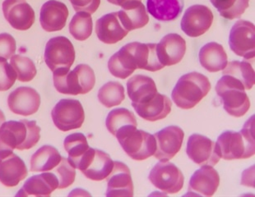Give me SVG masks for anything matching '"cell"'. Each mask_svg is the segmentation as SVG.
Masks as SVG:
<instances>
[{
  "label": "cell",
  "mask_w": 255,
  "mask_h": 197,
  "mask_svg": "<svg viewBox=\"0 0 255 197\" xmlns=\"http://www.w3.org/2000/svg\"><path fill=\"white\" fill-rule=\"evenodd\" d=\"M108 68L114 77L122 80L128 78L137 69L133 56L127 45L111 57L108 62Z\"/></svg>",
  "instance_id": "31"
},
{
  "label": "cell",
  "mask_w": 255,
  "mask_h": 197,
  "mask_svg": "<svg viewBox=\"0 0 255 197\" xmlns=\"http://www.w3.org/2000/svg\"><path fill=\"white\" fill-rule=\"evenodd\" d=\"M230 48L244 59H251L255 55V27L251 21L239 20L232 26L229 36Z\"/></svg>",
  "instance_id": "11"
},
{
  "label": "cell",
  "mask_w": 255,
  "mask_h": 197,
  "mask_svg": "<svg viewBox=\"0 0 255 197\" xmlns=\"http://www.w3.org/2000/svg\"><path fill=\"white\" fill-rule=\"evenodd\" d=\"M107 197H132L133 183L130 169L126 164L114 161L113 169L107 177Z\"/></svg>",
  "instance_id": "17"
},
{
  "label": "cell",
  "mask_w": 255,
  "mask_h": 197,
  "mask_svg": "<svg viewBox=\"0 0 255 197\" xmlns=\"http://www.w3.org/2000/svg\"><path fill=\"white\" fill-rule=\"evenodd\" d=\"M220 15L229 20L240 18L249 7L250 0H210Z\"/></svg>",
  "instance_id": "37"
},
{
  "label": "cell",
  "mask_w": 255,
  "mask_h": 197,
  "mask_svg": "<svg viewBox=\"0 0 255 197\" xmlns=\"http://www.w3.org/2000/svg\"><path fill=\"white\" fill-rule=\"evenodd\" d=\"M222 75H229L242 82L246 90L252 89L255 85V70L247 61H232L222 70Z\"/></svg>",
  "instance_id": "33"
},
{
  "label": "cell",
  "mask_w": 255,
  "mask_h": 197,
  "mask_svg": "<svg viewBox=\"0 0 255 197\" xmlns=\"http://www.w3.org/2000/svg\"><path fill=\"white\" fill-rule=\"evenodd\" d=\"M64 150L69 154V160L77 169L78 162L89 149L88 140L83 133H73L67 136L64 141Z\"/></svg>",
  "instance_id": "34"
},
{
  "label": "cell",
  "mask_w": 255,
  "mask_h": 197,
  "mask_svg": "<svg viewBox=\"0 0 255 197\" xmlns=\"http://www.w3.org/2000/svg\"><path fill=\"white\" fill-rule=\"evenodd\" d=\"M17 74L7 59L0 58V92H7L14 85Z\"/></svg>",
  "instance_id": "40"
},
{
  "label": "cell",
  "mask_w": 255,
  "mask_h": 197,
  "mask_svg": "<svg viewBox=\"0 0 255 197\" xmlns=\"http://www.w3.org/2000/svg\"><path fill=\"white\" fill-rule=\"evenodd\" d=\"M127 45L132 53L138 69H143L149 72H157L165 68L159 61L156 54V44L155 43L142 44L132 42L128 43Z\"/></svg>",
  "instance_id": "24"
},
{
  "label": "cell",
  "mask_w": 255,
  "mask_h": 197,
  "mask_svg": "<svg viewBox=\"0 0 255 197\" xmlns=\"http://www.w3.org/2000/svg\"><path fill=\"white\" fill-rule=\"evenodd\" d=\"M7 105L12 113L30 116L36 113L40 108V95L31 87H19L10 93L7 98Z\"/></svg>",
  "instance_id": "18"
},
{
  "label": "cell",
  "mask_w": 255,
  "mask_h": 197,
  "mask_svg": "<svg viewBox=\"0 0 255 197\" xmlns=\"http://www.w3.org/2000/svg\"><path fill=\"white\" fill-rule=\"evenodd\" d=\"M93 28L92 16L85 12H78L69 23V32L75 40L84 41L90 37Z\"/></svg>",
  "instance_id": "36"
},
{
  "label": "cell",
  "mask_w": 255,
  "mask_h": 197,
  "mask_svg": "<svg viewBox=\"0 0 255 197\" xmlns=\"http://www.w3.org/2000/svg\"><path fill=\"white\" fill-rule=\"evenodd\" d=\"M16 52V40L7 33L0 34V58L8 59Z\"/></svg>",
  "instance_id": "41"
},
{
  "label": "cell",
  "mask_w": 255,
  "mask_h": 197,
  "mask_svg": "<svg viewBox=\"0 0 255 197\" xmlns=\"http://www.w3.org/2000/svg\"><path fill=\"white\" fill-rule=\"evenodd\" d=\"M40 139L36 121L20 120L3 122L0 127V156L10 155L15 149L30 150Z\"/></svg>",
  "instance_id": "1"
},
{
  "label": "cell",
  "mask_w": 255,
  "mask_h": 197,
  "mask_svg": "<svg viewBox=\"0 0 255 197\" xmlns=\"http://www.w3.org/2000/svg\"><path fill=\"white\" fill-rule=\"evenodd\" d=\"M125 98V88L120 82H107L98 92V99L107 108L120 105Z\"/></svg>",
  "instance_id": "35"
},
{
  "label": "cell",
  "mask_w": 255,
  "mask_h": 197,
  "mask_svg": "<svg viewBox=\"0 0 255 197\" xmlns=\"http://www.w3.org/2000/svg\"><path fill=\"white\" fill-rule=\"evenodd\" d=\"M216 92L223 108L233 117H243L251 108V101L242 82L229 75H223L216 86Z\"/></svg>",
  "instance_id": "5"
},
{
  "label": "cell",
  "mask_w": 255,
  "mask_h": 197,
  "mask_svg": "<svg viewBox=\"0 0 255 197\" xmlns=\"http://www.w3.org/2000/svg\"><path fill=\"white\" fill-rule=\"evenodd\" d=\"M156 139V160L169 161L180 151L184 141V132L180 127L169 126L154 134Z\"/></svg>",
  "instance_id": "13"
},
{
  "label": "cell",
  "mask_w": 255,
  "mask_h": 197,
  "mask_svg": "<svg viewBox=\"0 0 255 197\" xmlns=\"http://www.w3.org/2000/svg\"><path fill=\"white\" fill-rule=\"evenodd\" d=\"M75 60V49L68 38H51L45 46V61L52 72L60 68L70 69Z\"/></svg>",
  "instance_id": "10"
},
{
  "label": "cell",
  "mask_w": 255,
  "mask_h": 197,
  "mask_svg": "<svg viewBox=\"0 0 255 197\" xmlns=\"http://www.w3.org/2000/svg\"><path fill=\"white\" fill-rule=\"evenodd\" d=\"M117 140L128 156L132 160H146L156 151V139L153 135L142 130H131L119 136Z\"/></svg>",
  "instance_id": "6"
},
{
  "label": "cell",
  "mask_w": 255,
  "mask_h": 197,
  "mask_svg": "<svg viewBox=\"0 0 255 197\" xmlns=\"http://www.w3.org/2000/svg\"><path fill=\"white\" fill-rule=\"evenodd\" d=\"M70 1H71V0H70Z\"/></svg>",
  "instance_id": "45"
},
{
  "label": "cell",
  "mask_w": 255,
  "mask_h": 197,
  "mask_svg": "<svg viewBox=\"0 0 255 197\" xmlns=\"http://www.w3.org/2000/svg\"><path fill=\"white\" fill-rule=\"evenodd\" d=\"M52 170L59 181L58 189L69 188L74 183L76 178L75 168L73 166L69 159L62 157L60 162Z\"/></svg>",
  "instance_id": "39"
},
{
  "label": "cell",
  "mask_w": 255,
  "mask_h": 197,
  "mask_svg": "<svg viewBox=\"0 0 255 197\" xmlns=\"http://www.w3.org/2000/svg\"><path fill=\"white\" fill-rule=\"evenodd\" d=\"M151 184L165 194H175L181 191L184 178L182 172L175 164L169 161H160L149 174Z\"/></svg>",
  "instance_id": "8"
},
{
  "label": "cell",
  "mask_w": 255,
  "mask_h": 197,
  "mask_svg": "<svg viewBox=\"0 0 255 197\" xmlns=\"http://www.w3.org/2000/svg\"><path fill=\"white\" fill-rule=\"evenodd\" d=\"M113 166L114 161L108 154L89 148L79 160L77 169L81 170L87 179L102 181L109 176Z\"/></svg>",
  "instance_id": "9"
},
{
  "label": "cell",
  "mask_w": 255,
  "mask_h": 197,
  "mask_svg": "<svg viewBox=\"0 0 255 197\" xmlns=\"http://www.w3.org/2000/svg\"><path fill=\"white\" fill-rule=\"evenodd\" d=\"M220 176L218 171L210 165H203L195 171L189 180L187 196L212 197L218 190Z\"/></svg>",
  "instance_id": "16"
},
{
  "label": "cell",
  "mask_w": 255,
  "mask_h": 197,
  "mask_svg": "<svg viewBox=\"0 0 255 197\" xmlns=\"http://www.w3.org/2000/svg\"><path fill=\"white\" fill-rule=\"evenodd\" d=\"M70 2L76 12H85L90 14L95 13L101 4V0H71Z\"/></svg>",
  "instance_id": "42"
},
{
  "label": "cell",
  "mask_w": 255,
  "mask_h": 197,
  "mask_svg": "<svg viewBox=\"0 0 255 197\" xmlns=\"http://www.w3.org/2000/svg\"><path fill=\"white\" fill-rule=\"evenodd\" d=\"M53 78L57 92L72 96L88 94L96 83L94 71L87 64H79L73 71L57 69L53 72Z\"/></svg>",
  "instance_id": "3"
},
{
  "label": "cell",
  "mask_w": 255,
  "mask_h": 197,
  "mask_svg": "<svg viewBox=\"0 0 255 197\" xmlns=\"http://www.w3.org/2000/svg\"><path fill=\"white\" fill-rule=\"evenodd\" d=\"M121 7L122 9L117 13L121 24L128 31L142 28L148 23V14L141 1L133 0Z\"/></svg>",
  "instance_id": "26"
},
{
  "label": "cell",
  "mask_w": 255,
  "mask_h": 197,
  "mask_svg": "<svg viewBox=\"0 0 255 197\" xmlns=\"http://www.w3.org/2000/svg\"><path fill=\"white\" fill-rule=\"evenodd\" d=\"M199 62L209 73L222 71L228 64L227 54L222 45L210 42L203 45L199 51Z\"/></svg>",
  "instance_id": "28"
},
{
  "label": "cell",
  "mask_w": 255,
  "mask_h": 197,
  "mask_svg": "<svg viewBox=\"0 0 255 197\" xmlns=\"http://www.w3.org/2000/svg\"><path fill=\"white\" fill-rule=\"evenodd\" d=\"M213 13L209 7L196 4L189 7L181 20V29L189 37H199L210 29Z\"/></svg>",
  "instance_id": "14"
},
{
  "label": "cell",
  "mask_w": 255,
  "mask_h": 197,
  "mask_svg": "<svg viewBox=\"0 0 255 197\" xmlns=\"http://www.w3.org/2000/svg\"><path fill=\"white\" fill-rule=\"evenodd\" d=\"M132 106L139 117L146 121L155 122L166 117L171 111L172 103L166 96L157 93L148 102L141 104L132 103Z\"/></svg>",
  "instance_id": "25"
},
{
  "label": "cell",
  "mask_w": 255,
  "mask_h": 197,
  "mask_svg": "<svg viewBox=\"0 0 255 197\" xmlns=\"http://www.w3.org/2000/svg\"><path fill=\"white\" fill-rule=\"evenodd\" d=\"M62 156L56 148L44 146L31 156V172H48L52 170L61 160Z\"/></svg>",
  "instance_id": "32"
},
{
  "label": "cell",
  "mask_w": 255,
  "mask_h": 197,
  "mask_svg": "<svg viewBox=\"0 0 255 197\" xmlns=\"http://www.w3.org/2000/svg\"><path fill=\"white\" fill-rule=\"evenodd\" d=\"M10 59V64L16 72L17 80L21 82L33 80L37 72L31 59L21 55H12Z\"/></svg>",
  "instance_id": "38"
},
{
  "label": "cell",
  "mask_w": 255,
  "mask_h": 197,
  "mask_svg": "<svg viewBox=\"0 0 255 197\" xmlns=\"http://www.w3.org/2000/svg\"><path fill=\"white\" fill-rule=\"evenodd\" d=\"M184 7L183 0H147L146 9L154 18L161 21H174Z\"/></svg>",
  "instance_id": "30"
},
{
  "label": "cell",
  "mask_w": 255,
  "mask_h": 197,
  "mask_svg": "<svg viewBox=\"0 0 255 197\" xmlns=\"http://www.w3.org/2000/svg\"><path fill=\"white\" fill-rule=\"evenodd\" d=\"M255 116L240 131H226L220 135L216 146L220 157L226 160H244L255 155Z\"/></svg>",
  "instance_id": "2"
},
{
  "label": "cell",
  "mask_w": 255,
  "mask_h": 197,
  "mask_svg": "<svg viewBox=\"0 0 255 197\" xmlns=\"http://www.w3.org/2000/svg\"><path fill=\"white\" fill-rule=\"evenodd\" d=\"M96 33L102 42L107 45H113L123 40L128 31L121 24L118 13L116 12L104 15L97 20Z\"/></svg>",
  "instance_id": "22"
},
{
  "label": "cell",
  "mask_w": 255,
  "mask_h": 197,
  "mask_svg": "<svg viewBox=\"0 0 255 197\" xmlns=\"http://www.w3.org/2000/svg\"><path fill=\"white\" fill-rule=\"evenodd\" d=\"M5 122V116L2 113V111L0 109V127L2 126V123Z\"/></svg>",
  "instance_id": "44"
},
{
  "label": "cell",
  "mask_w": 255,
  "mask_h": 197,
  "mask_svg": "<svg viewBox=\"0 0 255 197\" xmlns=\"http://www.w3.org/2000/svg\"><path fill=\"white\" fill-rule=\"evenodd\" d=\"M107 1L112 3V4L122 7L123 5L126 4L127 2H131V1H133V0H107ZM137 1H141V0H137Z\"/></svg>",
  "instance_id": "43"
},
{
  "label": "cell",
  "mask_w": 255,
  "mask_h": 197,
  "mask_svg": "<svg viewBox=\"0 0 255 197\" xmlns=\"http://www.w3.org/2000/svg\"><path fill=\"white\" fill-rule=\"evenodd\" d=\"M69 14V9L64 2L50 0L40 9V25L47 32L61 31L66 26Z\"/></svg>",
  "instance_id": "20"
},
{
  "label": "cell",
  "mask_w": 255,
  "mask_h": 197,
  "mask_svg": "<svg viewBox=\"0 0 255 197\" xmlns=\"http://www.w3.org/2000/svg\"><path fill=\"white\" fill-rule=\"evenodd\" d=\"M211 83L206 76L193 72L179 79L173 89L171 98L183 109H190L198 104L210 92Z\"/></svg>",
  "instance_id": "4"
},
{
  "label": "cell",
  "mask_w": 255,
  "mask_h": 197,
  "mask_svg": "<svg viewBox=\"0 0 255 197\" xmlns=\"http://www.w3.org/2000/svg\"><path fill=\"white\" fill-rule=\"evenodd\" d=\"M2 12L7 22L18 31L31 28L36 19L33 8L25 0H5Z\"/></svg>",
  "instance_id": "15"
},
{
  "label": "cell",
  "mask_w": 255,
  "mask_h": 197,
  "mask_svg": "<svg viewBox=\"0 0 255 197\" xmlns=\"http://www.w3.org/2000/svg\"><path fill=\"white\" fill-rule=\"evenodd\" d=\"M28 170L21 158L14 153L0 156V183L7 188H12L26 179Z\"/></svg>",
  "instance_id": "21"
},
{
  "label": "cell",
  "mask_w": 255,
  "mask_h": 197,
  "mask_svg": "<svg viewBox=\"0 0 255 197\" xmlns=\"http://www.w3.org/2000/svg\"><path fill=\"white\" fill-rule=\"evenodd\" d=\"M186 153L193 162L200 166H215L221 160L215 142L200 134L189 136Z\"/></svg>",
  "instance_id": "12"
},
{
  "label": "cell",
  "mask_w": 255,
  "mask_h": 197,
  "mask_svg": "<svg viewBox=\"0 0 255 197\" xmlns=\"http://www.w3.org/2000/svg\"><path fill=\"white\" fill-rule=\"evenodd\" d=\"M186 52V42L182 36L171 33L164 36L156 44V54L164 67L179 64Z\"/></svg>",
  "instance_id": "19"
},
{
  "label": "cell",
  "mask_w": 255,
  "mask_h": 197,
  "mask_svg": "<svg viewBox=\"0 0 255 197\" xmlns=\"http://www.w3.org/2000/svg\"><path fill=\"white\" fill-rule=\"evenodd\" d=\"M127 92L134 104L146 103L158 93L155 82L143 75H135L128 79Z\"/></svg>",
  "instance_id": "27"
},
{
  "label": "cell",
  "mask_w": 255,
  "mask_h": 197,
  "mask_svg": "<svg viewBox=\"0 0 255 197\" xmlns=\"http://www.w3.org/2000/svg\"><path fill=\"white\" fill-rule=\"evenodd\" d=\"M59 181L54 173L45 172L40 175L31 177L19 191L16 197H50L58 189Z\"/></svg>",
  "instance_id": "23"
},
{
  "label": "cell",
  "mask_w": 255,
  "mask_h": 197,
  "mask_svg": "<svg viewBox=\"0 0 255 197\" xmlns=\"http://www.w3.org/2000/svg\"><path fill=\"white\" fill-rule=\"evenodd\" d=\"M55 127L62 131L78 129L85 120V113L79 101L73 98L59 100L51 112Z\"/></svg>",
  "instance_id": "7"
},
{
  "label": "cell",
  "mask_w": 255,
  "mask_h": 197,
  "mask_svg": "<svg viewBox=\"0 0 255 197\" xmlns=\"http://www.w3.org/2000/svg\"><path fill=\"white\" fill-rule=\"evenodd\" d=\"M137 120L133 113L127 108H116L110 112L106 126L110 133L118 138L128 131L137 128Z\"/></svg>",
  "instance_id": "29"
}]
</instances>
